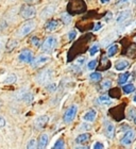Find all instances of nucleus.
Listing matches in <instances>:
<instances>
[{
	"instance_id": "f8f14e48",
	"label": "nucleus",
	"mask_w": 136,
	"mask_h": 149,
	"mask_svg": "<svg viewBox=\"0 0 136 149\" xmlns=\"http://www.w3.org/2000/svg\"><path fill=\"white\" fill-rule=\"evenodd\" d=\"M129 65H130V63L128 62V61H126V60H121V61L116 63L115 68H116V70H118V72H121V70L127 69L128 67H129Z\"/></svg>"
},
{
	"instance_id": "a878e982",
	"label": "nucleus",
	"mask_w": 136,
	"mask_h": 149,
	"mask_svg": "<svg viewBox=\"0 0 136 149\" xmlns=\"http://www.w3.org/2000/svg\"><path fill=\"white\" fill-rule=\"evenodd\" d=\"M62 19L65 24H69V22H71V16L68 15L67 13H64V14L62 15Z\"/></svg>"
},
{
	"instance_id": "c9c22d12",
	"label": "nucleus",
	"mask_w": 136,
	"mask_h": 149,
	"mask_svg": "<svg viewBox=\"0 0 136 149\" xmlns=\"http://www.w3.org/2000/svg\"><path fill=\"white\" fill-rule=\"evenodd\" d=\"M102 24L101 22H96V26H95V28H94V31H98L99 29H101L102 28Z\"/></svg>"
},
{
	"instance_id": "f257e3e1",
	"label": "nucleus",
	"mask_w": 136,
	"mask_h": 149,
	"mask_svg": "<svg viewBox=\"0 0 136 149\" xmlns=\"http://www.w3.org/2000/svg\"><path fill=\"white\" fill-rule=\"evenodd\" d=\"M56 36H48L45 40V42L43 43V45H42V51H44V52L46 53L51 52L53 50V48H54V46H56Z\"/></svg>"
},
{
	"instance_id": "2f4dec72",
	"label": "nucleus",
	"mask_w": 136,
	"mask_h": 149,
	"mask_svg": "<svg viewBox=\"0 0 136 149\" xmlns=\"http://www.w3.org/2000/svg\"><path fill=\"white\" fill-rule=\"evenodd\" d=\"M36 147V141L35 140H31L27 145V148H35Z\"/></svg>"
},
{
	"instance_id": "e433bc0d",
	"label": "nucleus",
	"mask_w": 136,
	"mask_h": 149,
	"mask_svg": "<svg viewBox=\"0 0 136 149\" xmlns=\"http://www.w3.org/2000/svg\"><path fill=\"white\" fill-rule=\"evenodd\" d=\"M6 126V120H4V118L0 117V128H2Z\"/></svg>"
},
{
	"instance_id": "72a5a7b5",
	"label": "nucleus",
	"mask_w": 136,
	"mask_h": 149,
	"mask_svg": "<svg viewBox=\"0 0 136 149\" xmlns=\"http://www.w3.org/2000/svg\"><path fill=\"white\" fill-rule=\"evenodd\" d=\"M84 63H85V58L84 56H82V58H79V59H77V64L78 65H83Z\"/></svg>"
},
{
	"instance_id": "a211bd4d",
	"label": "nucleus",
	"mask_w": 136,
	"mask_h": 149,
	"mask_svg": "<svg viewBox=\"0 0 136 149\" xmlns=\"http://www.w3.org/2000/svg\"><path fill=\"white\" fill-rule=\"evenodd\" d=\"M130 78V72H124L119 76V79H118V83L119 84H124L128 81V79Z\"/></svg>"
},
{
	"instance_id": "9b49d317",
	"label": "nucleus",
	"mask_w": 136,
	"mask_h": 149,
	"mask_svg": "<svg viewBox=\"0 0 136 149\" xmlns=\"http://www.w3.org/2000/svg\"><path fill=\"white\" fill-rule=\"evenodd\" d=\"M96 116H97V112L95 110H90V111H87L83 115V119L85 121H94L96 119Z\"/></svg>"
},
{
	"instance_id": "393cba45",
	"label": "nucleus",
	"mask_w": 136,
	"mask_h": 149,
	"mask_svg": "<svg viewBox=\"0 0 136 149\" xmlns=\"http://www.w3.org/2000/svg\"><path fill=\"white\" fill-rule=\"evenodd\" d=\"M17 45V43H16L15 40H9V43H8V45H6V48H8V51H10L11 49H13L14 47Z\"/></svg>"
},
{
	"instance_id": "c85d7f7f",
	"label": "nucleus",
	"mask_w": 136,
	"mask_h": 149,
	"mask_svg": "<svg viewBox=\"0 0 136 149\" xmlns=\"http://www.w3.org/2000/svg\"><path fill=\"white\" fill-rule=\"evenodd\" d=\"M53 148H64V142H63V140H59L58 142H56V144H54V146H53Z\"/></svg>"
},
{
	"instance_id": "2eb2a0df",
	"label": "nucleus",
	"mask_w": 136,
	"mask_h": 149,
	"mask_svg": "<svg viewBox=\"0 0 136 149\" xmlns=\"http://www.w3.org/2000/svg\"><path fill=\"white\" fill-rule=\"evenodd\" d=\"M105 133H106V136L108 137H113L115 133V127L113 124H108L106 125V128H105Z\"/></svg>"
},
{
	"instance_id": "f3484780",
	"label": "nucleus",
	"mask_w": 136,
	"mask_h": 149,
	"mask_svg": "<svg viewBox=\"0 0 136 149\" xmlns=\"http://www.w3.org/2000/svg\"><path fill=\"white\" fill-rule=\"evenodd\" d=\"M88 140H90V135L87 133H82L77 137L76 142H77V144H84L86 143Z\"/></svg>"
},
{
	"instance_id": "f704fd0d",
	"label": "nucleus",
	"mask_w": 136,
	"mask_h": 149,
	"mask_svg": "<svg viewBox=\"0 0 136 149\" xmlns=\"http://www.w3.org/2000/svg\"><path fill=\"white\" fill-rule=\"evenodd\" d=\"M93 148L94 149H99V148L102 149V148H104V145H103V144H101V143H99V142H97V143L93 146Z\"/></svg>"
},
{
	"instance_id": "cd10ccee",
	"label": "nucleus",
	"mask_w": 136,
	"mask_h": 149,
	"mask_svg": "<svg viewBox=\"0 0 136 149\" xmlns=\"http://www.w3.org/2000/svg\"><path fill=\"white\" fill-rule=\"evenodd\" d=\"M31 43L33 44L34 46L35 47H40V38H38V37H36V36H33L31 38Z\"/></svg>"
},
{
	"instance_id": "ea45409f",
	"label": "nucleus",
	"mask_w": 136,
	"mask_h": 149,
	"mask_svg": "<svg viewBox=\"0 0 136 149\" xmlns=\"http://www.w3.org/2000/svg\"><path fill=\"white\" fill-rule=\"evenodd\" d=\"M134 101H136V95L134 96Z\"/></svg>"
},
{
	"instance_id": "423d86ee",
	"label": "nucleus",
	"mask_w": 136,
	"mask_h": 149,
	"mask_svg": "<svg viewBox=\"0 0 136 149\" xmlns=\"http://www.w3.org/2000/svg\"><path fill=\"white\" fill-rule=\"evenodd\" d=\"M19 60L24 63H32L33 61V53L28 49L22 50L19 54Z\"/></svg>"
},
{
	"instance_id": "7c9ffc66",
	"label": "nucleus",
	"mask_w": 136,
	"mask_h": 149,
	"mask_svg": "<svg viewBox=\"0 0 136 149\" xmlns=\"http://www.w3.org/2000/svg\"><path fill=\"white\" fill-rule=\"evenodd\" d=\"M112 85V81L110 80H105L104 82H102V87L103 88H108V87H111Z\"/></svg>"
},
{
	"instance_id": "7ed1b4c3",
	"label": "nucleus",
	"mask_w": 136,
	"mask_h": 149,
	"mask_svg": "<svg viewBox=\"0 0 136 149\" xmlns=\"http://www.w3.org/2000/svg\"><path fill=\"white\" fill-rule=\"evenodd\" d=\"M35 14H36V10L32 6H25L20 11V15L26 19L32 18L35 16Z\"/></svg>"
},
{
	"instance_id": "ddd939ff",
	"label": "nucleus",
	"mask_w": 136,
	"mask_h": 149,
	"mask_svg": "<svg viewBox=\"0 0 136 149\" xmlns=\"http://www.w3.org/2000/svg\"><path fill=\"white\" fill-rule=\"evenodd\" d=\"M58 26H59V22H58V20H50L49 22H47L46 31H48V32L54 31V30L58 28Z\"/></svg>"
},
{
	"instance_id": "0eeeda50",
	"label": "nucleus",
	"mask_w": 136,
	"mask_h": 149,
	"mask_svg": "<svg viewBox=\"0 0 136 149\" xmlns=\"http://www.w3.org/2000/svg\"><path fill=\"white\" fill-rule=\"evenodd\" d=\"M49 61H50V58L48 56H38L32 61V66L33 67H40L42 65H45Z\"/></svg>"
},
{
	"instance_id": "4c0bfd02",
	"label": "nucleus",
	"mask_w": 136,
	"mask_h": 149,
	"mask_svg": "<svg viewBox=\"0 0 136 149\" xmlns=\"http://www.w3.org/2000/svg\"><path fill=\"white\" fill-rule=\"evenodd\" d=\"M110 0H100V2L101 3H106V2H108Z\"/></svg>"
},
{
	"instance_id": "5701e85b",
	"label": "nucleus",
	"mask_w": 136,
	"mask_h": 149,
	"mask_svg": "<svg viewBox=\"0 0 136 149\" xmlns=\"http://www.w3.org/2000/svg\"><path fill=\"white\" fill-rule=\"evenodd\" d=\"M90 79L93 81H99L101 79V74H99V72H93V74H90Z\"/></svg>"
},
{
	"instance_id": "bb28decb",
	"label": "nucleus",
	"mask_w": 136,
	"mask_h": 149,
	"mask_svg": "<svg viewBox=\"0 0 136 149\" xmlns=\"http://www.w3.org/2000/svg\"><path fill=\"white\" fill-rule=\"evenodd\" d=\"M96 66H97L96 60H93V61L88 62V64H87V67H88V69H90V70H93L94 68H96Z\"/></svg>"
},
{
	"instance_id": "c756f323",
	"label": "nucleus",
	"mask_w": 136,
	"mask_h": 149,
	"mask_svg": "<svg viewBox=\"0 0 136 149\" xmlns=\"http://www.w3.org/2000/svg\"><path fill=\"white\" fill-rule=\"evenodd\" d=\"M76 36H77V31H74V30H71V31L69 32V34H68V40H74Z\"/></svg>"
},
{
	"instance_id": "20e7f679",
	"label": "nucleus",
	"mask_w": 136,
	"mask_h": 149,
	"mask_svg": "<svg viewBox=\"0 0 136 149\" xmlns=\"http://www.w3.org/2000/svg\"><path fill=\"white\" fill-rule=\"evenodd\" d=\"M77 112H78V107L76 104L71 106L70 108H68L67 111L64 114V121L65 123H71L74 119V116L77 115Z\"/></svg>"
},
{
	"instance_id": "6ab92c4d",
	"label": "nucleus",
	"mask_w": 136,
	"mask_h": 149,
	"mask_svg": "<svg viewBox=\"0 0 136 149\" xmlns=\"http://www.w3.org/2000/svg\"><path fill=\"white\" fill-rule=\"evenodd\" d=\"M118 51V45H112L108 50V56L111 58V56H114Z\"/></svg>"
},
{
	"instance_id": "4be33fe9",
	"label": "nucleus",
	"mask_w": 136,
	"mask_h": 149,
	"mask_svg": "<svg viewBox=\"0 0 136 149\" xmlns=\"http://www.w3.org/2000/svg\"><path fill=\"white\" fill-rule=\"evenodd\" d=\"M98 50H99V45L96 44V45L92 46V48H90V56H95V54L98 52Z\"/></svg>"
},
{
	"instance_id": "39448f33",
	"label": "nucleus",
	"mask_w": 136,
	"mask_h": 149,
	"mask_svg": "<svg viewBox=\"0 0 136 149\" xmlns=\"http://www.w3.org/2000/svg\"><path fill=\"white\" fill-rule=\"evenodd\" d=\"M51 77H52V70L51 69H45L44 72H42L37 76V81L40 83L44 84L46 82H49L51 80Z\"/></svg>"
},
{
	"instance_id": "473e14b6",
	"label": "nucleus",
	"mask_w": 136,
	"mask_h": 149,
	"mask_svg": "<svg viewBox=\"0 0 136 149\" xmlns=\"http://www.w3.org/2000/svg\"><path fill=\"white\" fill-rule=\"evenodd\" d=\"M47 90L49 91V92H54L56 90V83H51L49 84L48 86H47Z\"/></svg>"
},
{
	"instance_id": "9d476101",
	"label": "nucleus",
	"mask_w": 136,
	"mask_h": 149,
	"mask_svg": "<svg viewBox=\"0 0 136 149\" xmlns=\"http://www.w3.org/2000/svg\"><path fill=\"white\" fill-rule=\"evenodd\" d=\"M48 119H49V118H48V116H46V115L40 116V117L35 120V128H36V129H42V128H44L47 125V123H48Z\"/></svg>"
},
{
	"instance_id": "a19ab883",
	"label": "nucleus",
	"mask_w": 136,
	"mask_h": 149,
	"mask_svg": "<svg viewBox=\"0 0 136 149\" xmlns=\"http://www.w3.org/2000/svg\"><path fill=\"white\" fill-rule=\"evenodd\" d=\"M135 124H136V118H135Z\"/></svg>"
},
{
	"instance_id": "4468645a",
	"label": "nucleus",
	"mask_w": 136,
	"mask_h": 149,
	"mask_svg": "<svg viewBox=\"0 0 136 149\" xmlns=\"http://www.w3.org/2000/svg\"><path fill=\"white\" fill-rule=\"evenodd\" d=\"M48 144V135L46 133L42 134L40 136V142H38V148H45Z\"/></svg>"
},
{
	"instance_id": "f03ea898",
	"label": "nucleus",
	"mask_w": 136,
	"mask_h": 149,
	"mask_svg": "<svg viewBox=\"0 0 136 149\" xmlns=\"http://www.w3.org/2000/svg\"><path fill=\"white\" fill-rule=\"evenodd\" d=\"M35 28V22L30 20V22H25L24 25L20 27L18 31V35L19 36H26V35H28L30 32H32Z\"/></svg>"
},
{
	"instance_id": "aec40b11",
	"label": "nucleus",
	"mask_w": 136,
	"mask_h": 149,
	"mask_svg": "<svg viewBox=\"0 0 136 149\" xmlns=\"http://www.w3.org/2000/svg\"><path fill=\"white\" fill-rule=\"evenodd\" d=\"M122 90H124V92L126 94H131L133 93L134 91H135V86H134L133 84H127V85H124V87H122Z\"/></svg>"
},
{
	"instance_id": "58836bf2",
	"label": "nucleus",
	"mask_w": 136,
	"mask_h": 149,
	"mask_svg": "<svg viewBox=\"0 0 136 149\" xmlns=\"http://www.w3.org/2000/svg\"><path fill=\"white\" fill-rule=\"evenodd\" d=\"M127 1H129V0H119L118 3H124V2H127Z\"/></svg>"
},
{
	"instance_id": "6e6552de",
	"label": "nucleus",
	"mask_w": 136,
	"mask_h": 149,
	"mask_svg": "<svg viewBox=\"0 0 136 149\" xmlns=\"http://www.w3.org/2000/svg\"><path fill=\"white\" fill-rule=\"evenodd\" d=\"M135 139V132L132 130L128 131L127 133L124 134V136L122 137V140H121V144L122 145H130L133 140Z\"/></svg>"
},
{
	"instance_id": "dca6fc26",
	"label": "nucleus",
	"mask_w": 136,
	"mask_h": 149,
	"mask_svg": "<svg viewBox=\"0 0 136 149\" xmlns=\"http://www.w3.org/2000/svg\"><path fill=\"white\" fill-rule=\"evenodd\" d=\"M54 12V6H47L46 9H44L43 11H42V17L43 18H46V17H48V16H50L52 13Z\"/></svg>"
},
{
	"instance_id": "412c9836",
	"label": "nucleus",
	"mask_w": 136,
	"mask_h": 149,
	"mask_svg": "<svg viewBox=\"0 0 136 149\" xmlns=\"http://www.w3.org/2000/svg\"><path fill=\"white\" fill-rule=\"evenodd\" d=\"M99 101L102 104H111L112 103V100L110 99L108 96H101L99 98Z\"/></svg>"
},
{
	"instance_id": "b1692460",
	"label": "nucleus",
	"mask_w": 136,
	"mask_h": 149,
	"mask_svg": "<svg viewBox=\"0 0 136 149\" xmlns=\"http://www.w3.org/2000/svg\"><path fill=\"white\" fill-rule=\"evenodd\" d=\"M15 81H16V76H15V74H10L9 77L4 80V82H6V83H14Z\"/></svg>"
},
{
	"instance_id": "1a4fd4ad",
	"label": "nucleus",
	"mask_w": 136,
	"mask_h": 149,
	"mask_svg": "<svg viewBox=\"0 0 136 149\" xmlns=\"http://www.w3.org/2000/svg\"><path fill=\"white\" fill-rule=\"evenodd\" d=\"M130 16H131V10H124V11L119 13V15H118L117 19H116V22L117 24H122V22H124L126 20H128V19L130 18Z\"/></svg>"
}]
</instances>
